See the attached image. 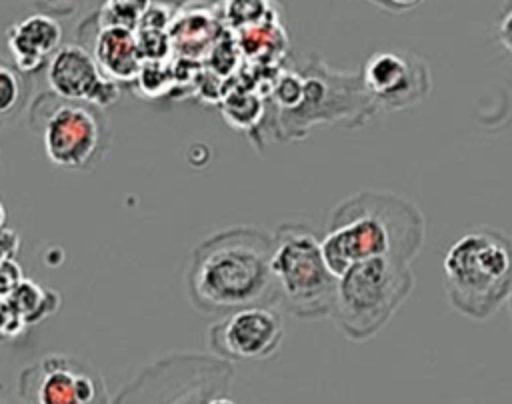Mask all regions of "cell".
Listing matches in <instances>:
<instances>
[{"label": "cell", "mask_w": 512, "mask_h": 404, "mask_svg": "<svg viewBox=\"0 0 512 404\" xmlns=\"http://www.w3.org/2000/svg\"><path fill=\"white\" fill-rule=\"evenodd\" d=\"M4 220H6V210H4V206H2V202H0V226L4 224Z\"/></svg>", "instance_id": "19"}, {"label": "cell", "mask_w": 512, "mask_h": 404, "mask_svg": "<svg viewBox=\"0 0 512 404\" xmlns=\"http://www.w3.org/2000/svg\"><path fill=\"white\" fill-rule=\"evenodd\" d=\"M12 64L26 76L46 66L62 46V28L48 14H30L14 22L8 32Z\"/></svg>", "instance_id": "14"}, {"label": "cell", "mask_w": 512, "mask_h": 404, "mask_svg": "<svg viewBox=\"0 0 512 404\" xmlns=\"http://www.w3.org/2000/svg\"><path fill=\"white\" fill-rule=\"evenodd\" d=\"M284 340V320L276 308L252 306L236 310L208 328L210 354L234 362L270 358Z\"/></svg>", "instance_id": "11"}, {"label": "cell", "mask_w": 512, "mask_h": 404, "mask_svg": "<svg viewBox=\"0 0 512 404\" xmlns=\"http://www.w3.org/2000/svg\"><path fill=\"white\" fill-rule=\"evenodd\" d=\"M232 380L234 364L210 352H172L148 362L110 404H210Z\"/></svg>", "instance_id": "7"}, {"label": "cell", "mask_w": 512, "mask_h": 404, "mask_svg": "<svg viewBox=\"0 0 512 404\" xmlns=\"http://www.w3.org/2000/svg\"><path fill=\"white\" fill-rule=\"evenodd\" d=\"M210 404H234L228 396H222V398H216V400H212Z\"/></svg>", "instance_id": "18"}, {"label": "cell", "mask_w": 512, "mask_h": 404, "mask_svg": "<svg viewBox=\"0 0 512 404\" xmlns=\"http://www.w3.org/2000/svg\"><path fill=\"white\" fill-rule=\"evenodd\" d=\"M30 128L40 136L48 160L66 170L96 166L110 146V124L102 108L60 98L52 90L38 94L28 108Z\"/></svg>", "instance_id": "8"}, {"label": "cell", "mask_w": 512, "mask_h": 404, "mask_svg": "<svg viewBox=\"0 0 512 404\" xmlns=\"http://www.w3.org/2000/svg\"><path fill=\"white\" fill-rule=\"evenodd\" d=\"M80 28L88 30L86 40L90 38V44H80V46H84L92 54V58L96 60L104 76H108L118 84L132 82L138 78L144 66V60H142V54L138 48V36L134 30L102 26L96 14L86 18L80 24Z\"/></svg>", "instance_id": "13"}, {"label": "cell", "mask_w": 512, "mask_h": 404, "mask_svg": "<svg viewBox=\"0 0 512 404\" xmlns=\"http://www.w3.org/2000/svg\"><path fill=\"white\" fill-rule=\"evenodd\" d=\"M30 76L12 62L0 58V128L12 124L24 112L30 94Z\"/></svg>", "instance_id": "15"}, {"label": "cell", "mask_w": 512, "mask_h": 404, "mask_svg": "<svg viewBox=\"0 0 512 404\" xmlns=\"http://www.w3.org/2000/svg\"><path fill=\"white\" fill-rule=\"evenodd\" d=\"M508 302H510V312H512V292H510V298H508Z\"/></svg>", "instance_id": "20"}, {"label": "cell", "mask_w": 512, "mask_h": 404, "mask_svg": "<svg viewBox=\"0 0 512 404\" xmlns=\"http://www.w3.org/2000/svg\"><path fill=\"white\" fill-rule=\"evenodd\" d=\"M48 84L54 94L74 102L108 108L120 98V84L102 74L92 54L80 44H62L48 62Z\"/></svg>", "instance_id": "12"}, {"label": "cell", "mask_w": 512, "mask_h": 404, "mask_svg": "<svg viewBox=\"0 0 512 404\" xmlns=\"http://www.w3.org/2000/svg\"><path fill=\"white\" fill-rule=\"evenodd\" d=\"M274 236L256 226H232L194 246L186 270V296L196 312L228 316L242 308H278L272 274Z\"/></svg>", "instance_id": "1"}, {"label": "cell", "mask_w": 512, "mask_h": 404, "mask_svg": "<svg viewBox=\"0 0 512 404\" xmlns=\"http://www.w3.org/2000/svg\"><path fill=\"white\" fill-rule=\"evenodd\" d=\"M144 8H146V2H106L96 12V16L102 26L136 30Z\"/></svg>", "instance_id": "16"}, {"label": "cell", "mask_w": 512, "mask_h": 404, "mask_svg": "<svg viewBox=\"0 0 512 404\" xmlns=\"http://www.w3.org/2000/svg\"><path fill=\"white\" fill-rule=\"evenodd\" d=\"M296 70L302 94L292 110H274L270 130L276 140H304L316 126L362 128L378 114L360 72L334 70L318 56H308Z\"/></svg>", "instance_id": "4"}, {"label": "cell", "mask_w": 512, "mask_h": 404, "mask_svg": "<svg viewBox=\"0 0 512 404\" xmlns=\"http://www.w3.org/2000/svg\"><path fill=\"white\" fill-rule=\"evenodd\" d=\"M426 238L424 214L404 194L362 190L332 208L322 236V254L340 278L350 266L372 258L412 262Z\"/></svg>", "instance_id": "2"}, {"label": "cell", "mask_w": 512, "mask_h": 404, "mask_svg": "<svg viewBox=\"0 0 512 404\" xmlns=\"http://www.w3.org/2000/svg\"><path fill=\"white\" fill-rule=\"evenodd\" d=\"M364 90L380 112L418 106L432 90L428 64L410 50H378L360 70Z\"/></svg>", "instance_id": "10"}, {"label": "cell", "mask_w": 512, "mask_h": 404, "mask_svg": "<svg viewBox=\"0 0 512 404\" xmlns=\"http://www.w3.org/2000/svg\"><path fill=\"white\" fill-rule=\"evenodd\" d=\"M496 38L512 54V2H506L496 20Z\"/></svg>", "instance_id": "17"}, {"label": "cell", "mask_w": 512, "mask_h": 404, "mask_svg": "<svg viewBox=\"0 0 512 404\" xmlns=\"http://www.w3.org/2000/svg\"><path fill=\"white\" fill-rule=\"evenodd\" d=\"M272 236V274L280 308L306 322L330 318L338 278L324 260L322 238L304 222H284Z\"/></svg>", "instance_id": "6"}, {"label": "cell", "mask_w": 512, "mask_h": 404, "mask_svg": "<svg viewBox=\"0 0 512 404\" xmlns=\"http://www.w3.org/2000/svg\"><path fill=\"white\" fill-rule=\"evenodd\" d=\"M442 280L458 314L488 320L512 292V236L494 226L466 230L444 254Z\"/></svg>", "instance_id": "3"}, {"label": "cell", "mask_w": 512, "mask_h": 404, "mask_svg": "<svg viewBox=\"0 0 512 404\" xmlns=\"http://www.w3.org/2000/svg\"><path fill=\"white\" fill-rule=\"evenodd\" d=\"M22 404H110L102 374L84 358L46 354L20 370Z\"/></svg>", "instance_id": "9"}, {"label": "cell", "mask_w": 512, "mask_h": 404, "mask_svg": "<svg viewBox=\"0 0 512 404\" xmlns=\"http://www.w3.org/2000/svg\"><path fill=\"white\" fill-rule=\"evenodd\" d=\"M0 404H2V402H0Z\"/></svg>", "instance_id": "21"}, {"label": "cell", "mask_w": 512, "mask_h": 404, "mask_svg": "<svg viewBox=\"0 0 512 404\" xmlns=\"http://www.w3.org/2000/svg\"><path fill=\"white\" fill-rule=\"evenodd\" d=\"M414 288L410 262L372 258L350 266L336 286L332 322L354 342L374 338Z\"/></svg>", "instance_id": "5"}]
</instances>
